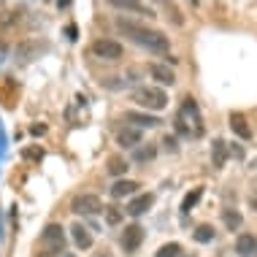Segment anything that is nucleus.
Returning <instances> with one entry per match:
<instances>
[{
    "label": "nucleus",
    "mask_w": 257,
    "mask_h": 257,
    "mask_svg": "<svg viewBox=\"0 0 257 257\" xmlns=\"http://www.w3.org/2000/svg\"><path fill=\"white\" fill-rule=\"evenodd\" d=\"M116 30L124 33L127 38H133L138 46H144V49L155 52V54H165L171 49V41L165 38V33L160 30H152V27H144L138 22H127V19H116Z\"/></svg>",
    "instance_id": "obj_1"
},
{
    "label": "nucleus",
    "mask_w": 257,
    "mask_h": 257,
    "mask_svg": "<svg viewBox=\"0 0 257 257\" xmlns=\"http://www.w3.org/2000/svg\"><path fill=\"white\" fill-rule=\"evenodd\" d=\"M41 246H44V257H60L65 252V227L52 222V225L44 227V235H41Z\"/></svg>",
    "instance_id": "obj_2"
},
{
    "label": "nucleus",
    "mask_w": 257,
    "mask_h": 257,
    "mask_svg": "<svg viewBox=\"0 0 257 257\" xmlns=\"http://www.w3.org/2000/svg\"><path fill=\"white\" fill-rule=\"evenodd\" d=\"M133 103H138V106L147 108V111H163L168 106V95L160 87H138L133 92Z\"/></svg>",
    "instance_id": "obj_3"
},
{
    "label": "nucleus",
    "mask_w": 257,
    "mask_h": 257,
    "mask_svg": "<svg viewBox=\"0 0 257 257\" xmlns=\"http://www.w3.org/2000/svg\"><path fill=\"white\" fill-rule=\"evenodd\" d=\"M71 211L79 214V217H95V214L103 211V203H100L98 195H87V192H81V195L73 198Z\"/></svg>",
    "instance_id": "obj_4"
},
{
    "label": "nucleus",
    "mask_w": 257,
    "mask_h": 257,
    "mask_svg": "<svg viewBox=\"0 0 257 257\" xmlns=\"http://www.w3.org/2000/svg\"><path fill=\"white\" fill-rule=\"evenodd\" d=\"M92 54L98 60H119L124 49H122V44L119 41H111V38H98L92 44Z\"/></svg>",
    "instance_id": "obj_5"
},
{
    "label": "nucleus",
    "mask_w": 257,
    "mask_h": 257,
    "mask_svg": "<svg viewBox=\"0 0 257 257\" xmlns=\"http://www.w3.org/2000/svg\"><path fill=\"white\" fill-rule=\"evenodd\" d=\"M152 206H155V195H152V192L133 195V198H130V203H127V208H124V214H130V217H144Z\"/></svg>",
    "instance_id": "obj_6"
},
{
    "label": "nucleus",
    "mask_w": 257,
    "mask_h": 257,
    "mask_svg": "<svg viewBox=\"0 0 257 257\" xmlns=\"http://www.w3.org/2000/svg\"><path fill=\"white\" fill-rule=\"evenodd\" d=\"M144 244V227L141 225H130V227H124V233H122V249L124 252H136L138 246Z\"/></svg>",
    "instance_id": "obj_7"
},
{
    "label": "nucleus",
    "mask_w": 257,
    "mask_h": 257,
    "mask_svg": "<svg viewBox=\"0 0 257 257\" xmlns=\"http://www.w3.org/2000/svg\"><path fill=\"white\" fill-rule=\"evenodd\" d=\"M71 238L76 249H81V252H87V249H92V233L87 230V225H81V222H76V225H71Z\"/></svg>",
    "instance_id": "obj_8"
},
{
    "label": "nucleus",
    "mask_w": 257,
    "mask_h": 257,
    "mask_svg": "<svg viewBox=\"0 0 257 257\" xmlns=\"http://www.w3.org/2000/svg\"><path fill=\"white\" fill-rule=\"evenodd\" d=\"M235 254L238 257H257V235L241 233L235 238Z\"/></svg>",
    "instance_id": "obj_9"
},
{
    "label": "nucleus",
    "mask_w": 257,
    "mask_h": 257,
    "mask_svg": "<svg viewBox=\"0 0 257 257\" xmlns=\"http://www.w3.org/2000/svg\"><path fill=\"white\" fill-rule=\"evenodd\" d=\"M141 130L138 127H119L116 130V144H119L122 149H136L138 144H141Z\"/></svg>",
    "instance_id": "obj_10"
},
{
    "label": "nucleus",
    "mask_w": 257,
    "mask_h": 257,
    "mask_svg": "<svg viewBox=\"0 0 257 257\" xmlns=\"http://www.w3.org/2000/svg\"><path fill=\"white\" fill-rule=\"evenodd\" d=\"M149 76H152L155 81H160L163 87L176 84V76H173V68L163 65V62H155V65H149Z\"/></svg>",
    "instance_id": "obj_11"
},
{
    "label": "nucleus",
    "mask_w": 257,
    "mask_h": 257,
    "mask_svg": "<svg viewBox=\"0 0 257 257\" xmlns=\"http://www.w3.org/2000/svg\"><path fill=\"white\" fill-rule=\"evenodd\" d=\"M44 49H46V44H41V41H27V44H22L17 49V57H19V62H30V60H36Z\"/></svg>",
    "instance_id": "obj_12"
},
{
    "label": "nucleus",
    "mask_w": 257,
    "mask_h": 257,
    "mask_svg": "<svg viewBox=\"0 0 257 257\" xmlns=\"http://www.w3.org/2000/svg\"><path fill=\"white\" fill-rule=\"evenodd\" d=\"M136 190H141V184H138V182H127V179H116V182L111 184V195H114V198H133Z\"/></svg>",
    "instance_id": "obj_13"
},
{
    "label": "nucleus",
    "mask_w": 257,
    "mask_h": 257,
    "mask_svg": "<svg viewBox=\"0 0 257 257\" xmlns=\"http://www.w3.org/2000/svg\"><path fill=\"white\" fill-rule=\"evenodd\" d=\"M230 127H233V133L238 136L241 141H249V138H252V127L246 124L244 114H230Z\"/></svg>",
    "instance_id": "obj_14"
},
{
    "label": "nucleus",
    "mask_w": 257,
    "mask_h": 257,
    "mask_svg": "<svg viewBox=\"0 0 257 257\" xmlns=\"http://www.w3.org/2000/svg\"><path fill=\"white\" fill-rule=\"evenodd\" d=\"M127 122L138 124V127H157V124H163V122L157 119V116L144 114V111H127Z\"/></svg>",
    "instance_id": "obj_15"
},
{
    "label": "nucleus",
    "mask_w": 257,
    "mask_h": 257,
    "mask_svg": "<svg viewBox=\"0 0 257 257\" xmlns=\"http://www.w3.org/2000/svg\"><path fill=\"white\" fill-rule=\"evenodd\" d=\"M222 225H225L230 233H238V227L244 225V217H241L235 208H225V211H222Z\"/></svg>",
    "instance_id": "obj_16"
},
{
    "label": "nucleus",
    "mask_w": 257,
    "mask_h": 257,
    "mask_svg": "<svg viewBox=\"0 0 257 257\" xmlns=\"http://www.w3.org/2000/svg\"><path fill=\"white\" fill-rule=\"evenodd\" d=\"M114 9H124V11H133V14H147V17H155V11L144 3H136V0H114Z\"/></svg>",
    "instance_id": "obj_17"
},
{
    "label": "nucleus",
    "mask_w": 257,
    "mask_h": 257,
    "mask_svg": "<svg viewBox=\"0 0 257 257\" xmlns=\"http://www.w3.org/2000/svg\"><path fill=\"white\" fill-rule=\"evenodd\" d=\"M211 163H214V168H225V163H227V144L225 141H214V149H211Z\"/></svg>",
    "instance_id": "obj_18"
},
{
    "label": "nucleus",
    "mask_w": 257,
    "mask_h": 257,
    "mask_svg": "<svg viewBox=\"0 0 257 257\" xmlns=\"http://www.w3.org/2000/svg\"><path fill=\"white\" fill-rule=\"evenodd\" d=\"M106 171H108V176H116V179H119L122 173L127 171V160L119 157V155H111V157L106 160Z\"/></svg>",
    "instance_id": "obj_19"
},
{
    "label": "nucleus",
    "mask_w": 257,
    "mask_h": 257,
    "mask_svg": "<svg viewBox=\"0 0 257 257\" xmlns=\"http://www.w3.org/2000/svg\"><path fill=\"white\" fill-rule=\"evenodd\" d=\"M157 149L152 147V144H138V147L133 149V160L136 163H149V160H155Z\"/></svg>",
    "instance_id": "obj_20"
},
{
    "label": "nucleus",
    "mask_w": 257,
    "mask_h": 257,
    "mask_svg": "<svg viewBox=\"0 0 257 257\" xmlns=\"http://www.w3.org/2000/svg\"><path fill=\"white\" fill-rule=\"evenodd\" d=\"M200 198H203V187H195V190L187 192L184 200H182V214H190V211H192V206H198V203H200Z\"/></svg>",
    "instance_id": "obj_21"
},
{
    "label": "nucleus",
    "mask_w": 257,
    "mask_h": 257,
    "mask_svg": "<svg viewBox=\"0 0 257 257\" xmlns=\"http://www.w3.org/2000/svg\"><path fill=\"white\" fill-rule=\"evenodd\" d=\"M214 235H217V230H214L211 225H198L195 230H192V238H195L198 244H211Z\"/></svg>",
    "instance_id": "obj_22"
},
{
    "label": "nucleus",
    "mask_w": 257,
    "mask_h": 257,
    "mask_svg": "<svg viewBox=\"0 0 257 257\" xmlns=\"http://www.w3.org/2000/svg\"><path fill=\"white\" fill-rule=\"evenodd\" d=\"M155 257H184V249H182V244H176V241H168V244H163L157 249Z\"/></svg>",
    "instance_id": "obj_23"
},
{
    "label": "nucleus",
    "mask_w": 257,
    "mask_h": 257,
    "mask_svg": "<svg viewBox=\"0 0 257 257\" xmlns=\"http://www.w3.org/2000/svg\"><path fill=\"white\" fill-rule=\"evenodd\" d=\"M22 160H27V163H41L44 160V147H25L22 149Z\"/></svg>",
    "instance_id": "obj_24"
},
{
    "label": "nucleus",
    "mask_w": 257,
    "mask_h": 257,
    "mask_svg": "<svg viewBox=\"0 0 257 257\" xmlns=\"http://www.w3.org/2000/svg\"><path fill=\"white\" fill-rule=\"evenodd\" d=\"M122 208H116V206H108L106 208V225L108 227H116V225H122Z\"/></svg>",
    "instance_id": "obj_25"
},
{
    "label": "nucleus",
    "mask_w": 257,
    "mask_h": 257,
    "mask_svg": "<svg viewBox=\"0 0 257 257\" xmlns=\"http://www.w3.org/2000/svg\"><path fill=\"white\" fill-rule=\"evenodd\" d=\"M44 133H46V124H44V122L30 124V136H36V138H38V136H44Z\"/></svg>",
    "instance_id": "obj_26"
},
{
    "label": "nucleus",
    "mask_w": 257,
    "mask_h": 257,
    "mask_svg": "<svg viewBox=\"0 0 257 257\" xmlns=\"http://www.w3.org/2000/svg\"><path fill=\"white\" fill-rule=\"evenodd\" d=\"M163 144H165V149H168V152H176V138H173V136H165Z\"/></svg>",
    "instance_id": "obj_27"
},
{
    "label": "nucleus",
    "mask_w": 257,
    "mask_h": 257,
    "mask_svg": "<svg viewBox=\"0 0 257 257\" xmlns=\"http://www.w3.org/2000/svg\"><path fill=\"white\" fill-rule=\"evenodd\" d=\"M230 152H233V157H238V160H244V149H241V147H238V144H233V149H230Z\"/></svg>",
    "instance_id": "obj_28"
},
{
    "label": "nucleus",
    "mask_w": 257,
    "mask_h": 257,
    "mask_svg": "<svg viewBox=\"0 0 257 257\" xmlns=\"http://www.w3.org/2000/svg\"><path fill=\"white\" fill-rule=\"evenodd\" d=\"M249 208H252V211H257V190L249 195Z\"/></svg>",
    "instance_id": "obj_29"
}]
</instances>
